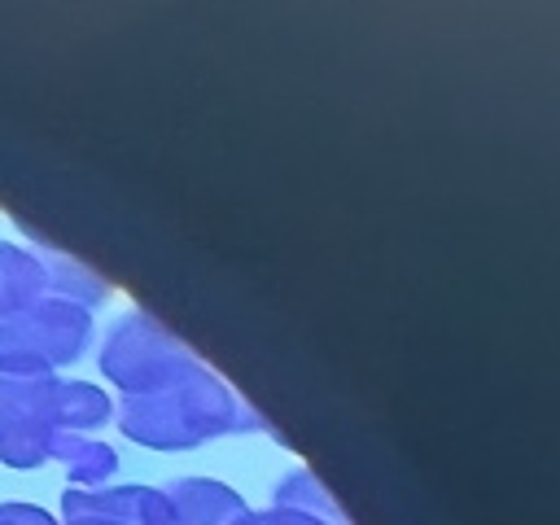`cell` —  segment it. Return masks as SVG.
Listing matches in <instances>:
<instances>
[{"mask_svg": "<svg viewBox=\"0 0 560 525\" xmlns=\"http://www.w3.org/2000/svg\"><path fill=\"white\" fill-rule=\"evenodd\" d=\"M31 254L39 258V271H44V298L74 302V306H83V311H96V306L109 298V284H105L88 262H79V258H70V254L52 249V245H44V241H39Z\"/></svg>", "mask_w": 560, "mask_h": 525, "instance_id": "obj_8", "label": "cell"}, {"mask_svg": "<svg viewBox=\"0 0 560 525\" xmlns=\"http://www.w3.org/2000/svg\"><path fill=\"white\" fill-rule=\"evenodd\" d=\"M271 508L311 516V521H319V525H350L346 512L337 508V499L328 494V486H324L315 472H306V468H293V472L276 477V486H271Z\"/></svg>", "mask_w": 560, "mask_h": 525, "instance_id": "obj_9", "label": "cell"}, {"mask_svg": "<svg viewBox=\"0 0 560 525\" xmlns=\"http://www.w3.org/2000/svg\"><path fill=\"white\" fill-rule=\"evenodd\" d=\"M241 525H319V521L298 516V512H284V508H262V512H249Z\"/></svg>", "mask_w": 560, "mask_h": 525, "instance_id": "obj_13", "label": "cell"}, {"mask_svg": "<svg viewBox=\"0 0 560 525\" xmlns=\"http://www.w3.org/2000/svg\"><path fill=\"white\" fill-rule=\"evenodd\" d=\"M48 459L66 472V486L74 490H96V486H109L114 472H118V451L92 433H66L57 429L48 438Z\"/></svg>", "mask_w": 560, "mask_h": 525, "instance_id": "obj_7", "label": "cell"}, {"mask_svg": "<svg viewBox=\"0 0 560 525\" xmlns=\"http://www.w3.org/2000/svg\"><path fill=\"white\" fill-rule=\"evenodd\" d=\"M114 420V398L79 376H57V429L66 433H92Z\"/></svg>", "mask_w": 560, "mask_h": 525, "instance_id": "obj_10", "label": "cell"}, {"mask_svg": "<svg viewBox=\"0 0 560 525\" xmlns=\"http://www.w3.org/2000/svg\"><path fill=\"white\" fill-rule=\"evenodd\" d=\"M192 363H201L171 328H162L149 311H127L118 315L96 350V368L118 394H153L184 376Z\"/></svg>", "mask_w": 560, "mask_h": 525, "instance_id": "obj_3", "label": "cell"}, {"mask_svg": "<svg viewBox=\"0 0 560 525\" xmlns=\"http://www.w3.org/2000/svg\"><path fill=\"white\" fill-rule=\"evenodd\" d=\"M114 424L144 451H197L228 433L267 429L206 363H192L184 376L153 394H118Z\"/></svg>", "mask_w": 560, "mask_h": 525, "instance_id": "obj_1", "label": "cell"}, {"mask_svg": "<svg viewBox=\"0 0 560 525\" xmlns=\"http://www.w3.org/2000/svg\"><path fill=\"white\" fill-rule=\"evenodd\" d=\"M61 525H105V521H61Z\"/></svg>", "mask_w": 560, "mask_h": 525, "instance_id": "obj_14", "label": "cell"}, {"mask_svg": "<svg viewBox=\"0 0 560 525\" xmlns=\"http://www.w3.org/2000/svg\"><path fill=\"white\" fill-rule=\"evenodd\" d=\"M92 346V311L57 298H39L26 311L0 319V372L57 376Z\"/></svg>", "mask_w": 560, "mask_h": 525, "instance_id": "obj_2", "label": "cell"}, {"mask_svg": "<svg viewBox=\"0 0 560 525\" xmlns=\"http://www.w3.org/2000/svg\"><path fill=\"white\" fill-rule=\"evenodd\" d=\"M52 433H57V376L0 372V464L18 472L48 464Z\"/></svg>", "mask_w": 560, "mask_h": 525, "instance_id": "obj_4", "label": "cell"}, {"mask_svg": "<svg viewBox=\"0 0 560 525\" xmlns=\"http://www.w3.org/2000/svg\"><path fill=\"white\" fill-rule=\"evenodd\" d=\"M162 494L171 503V525H241L249 516L245 499L219 477H175Z\"/></svg>", "mask_w": 560, "mask_h": 525, "instance_id": "obj_6", "label": "cell"}, {"mask_svg": "<svg viewBox=\"0 0 560 525\" xmlns=\"http://www.w3.org/2000/svg\"><path fill=\"white\" fill-rule=\"evenodd\" d=\"M44 298V271L39 258L26 245L0 241V319L26 311L31 302Z\"/></svg>", "mask_w": 560, "mask_h": 525, "instance_id": "obj_11", "label": "cell"}, {"mask_svg": "<svg viewBox=\"0 0 560 525\" xmlns=\"http://www.w3.org/2000/svg\"><path fill=\"white\" fill-rule=\"evenodd\" d=\"M0 525H61L48 508H35V503H0Z\"/></svg>", "mask_w": 560, "mask_h": 525, "instance_id": "obj_12", "label": "cell"}, {"mask_svg": "<svg viewBox=\"0 0 560 525\" xmlns=\"http://www.w3.org/2000/svg\"><path fill=\"white\" fill-rule=\"evenodd\" d=\"M57 521H105V525H171V503L162 486H96V490H61Z\"/></svg>", "mask_w": 560, "mask_h": 525, "instance_id": "obj_5", "label": "cell"}]
</instances>
